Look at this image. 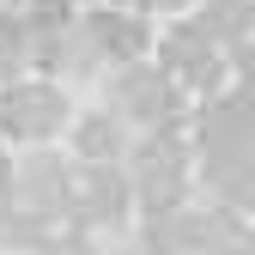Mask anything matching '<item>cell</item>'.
I'll return each instance as SVG.
<instances>
[{
  "label": "cell",
  "instance_id": "cell-1",
  "mask_svg": "<svg viewBox=\"0 0 255 255\" xmlns=\"http://www.w3.org/2000/svg\"><path fill=\"white\" fill-rule=\"evenodd\" d=\"M98 43H104L110 55H134V49H140V30L128 24V18H122V24H116V18H98Z\"/></svg>",
  "mask_w": 255,
  "mask_h": 255
}]
</instances>
